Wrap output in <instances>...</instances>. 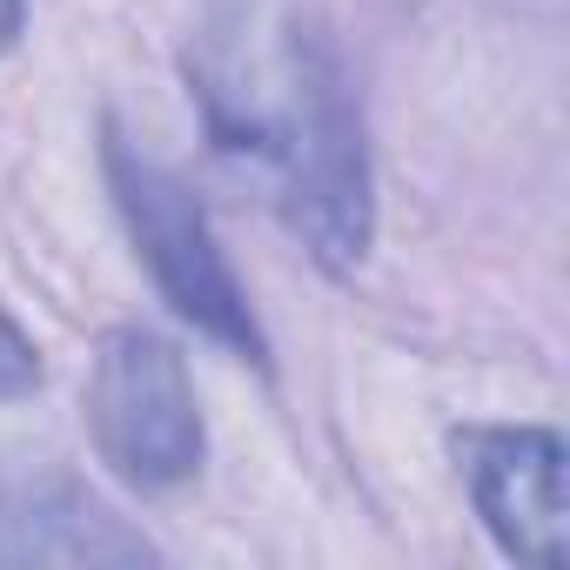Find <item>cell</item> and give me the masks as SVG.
Segmentation results:
<instances>
[{
  "label": "cell",
  "mask_w": 570,
  "mask_h": 570,
  "mask_svg": "<svg viewBox=\"0 0 570 570\" xmlns=\"http://www.w3.org/2000/svg\"><path fill=\"white\" fill-rule=\"evenodd\" d=\"M181 75L215 155L330 275H350L376 242V175L330 35L289 0H208Z\"/></svg>",
  "instance_id": "cell-1"
},
{
  "label": "cell",
  "mask_w": 570,
  "mask_h": 570,
  "mask_svg": "<svg viewBox=\"0 0 570 570\" xmlns=\"http://www.w3.org/2000/svg\"><path fill=\"white\" fill-rule=\"evenodd\" d=\"M81 423L101 450V463L128 490H181L202 470L208 430L195 403V376L181 350L141 323H121L95 343L88 383H81Z\"/></svg>",
  "instance_id": "cell-3"
},
{
  "label": "cell",
  "mask_w": 570,
  "mask_h": 570,
  "mask_svg": "<svg viewBox=\"0 0 570 570\" xmlns=\"http://www.w3.org/2000/svg\"><path fill=\"white\" fill-rule=\"evenodd\" d=\"M28 390H41V350L28 343V330L8 309H0V403H14Z\"/></svg>",
  "instance_id": "cell-6"
},
{
  "label": "cell",
  "mask_w": 570,
  "mask_h": 570,
  "mask_svg": "<svg viewBox=\"0 0 570 570\" xmlns=\"http://www.w3.org/2000/svg\"><path fill=\"white\" fill-rule=\"evenodd\" d=\"M456 476L497 537L503 557L563 570L570 557V497H563V436L543 423H470L450 436Z\"/></svg>",
  "instance_id": "cell-4"
},
{
  "label": "cell",
  "mask_w": 570,
  "mask_h": 570,
  "mask_svg": "<svg viewBox=\"0 0 570 570\" xmlns=\"http://www.w3.org/2000/svg\"><path fill=\"white\" fill-rule=\"evenodd\" d=\"M28 28V0H0V55H8Z\"/></svg>",
  "instance_id": "cell-7"
},
{
  "label": "cell",
  "mask_w": 570,
  "mask_h": 570,
  "mask_svg": "<svg viewBox=\"0 0 570 570\" xmlns=\"http://www.w3.org/2000/svg\"><path fill=\"white\" fill-rule=\"evenodd\" d=\"M101 175H108V195L121 208V228L141 255V268L155 275L161 303L195 323L208 343H222L228 356L242 363H268V336H262V316L242 289V275L208 222V208L195 202V188L161 161L148 155L141 141H128L121 128L101 135Z\"/></svg>",
  "instance_id": "cell-2"
},
{
  "label": "cell",
  "mask_w": 570,
  "mask_h": 570,
  "mask_svg": "<svg viewBox=\"0 0 570 570\" xmlns=\"http://www.w3.org/2000/svg\"><path fill=\"white\" fill-rule=\"evenodd\" d=\"M155 543L128 530L75 476H0V570L21 563H148Z\"/></svg>",
  "instance_id": "cell-5"
}]
</instances>
